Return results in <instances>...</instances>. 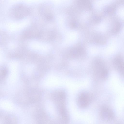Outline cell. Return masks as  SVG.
<instances>
[{"mask_svg":"<svg viewBox=\"0 0 124 124\" xmlns=\"http://www.w3.org/2000/svg\"><path fill=\"white\" fill-rule=\"evenodd\" d=\"M93 69L96 77L101 80L106 78L108 74V71L104 63L101 60H97L94 62Z\"/></svg>","mask_w":124,"mask_h":124,"instance_id":"1","label":"cell"},{"mask_svg":"<svg viewBox=\"0 0 124 124\" xmlns=\"http://www.w3.org/2000/svg\"><path fill=\"white\" fill-rule=\"evenodd\" d=\"M90 97L89 94L86 92L81 93L78 96V106L82 108L87 107L90 102Z\"/></svg>","mask_w":124,"mask_h":124,"instance_id":"2","label":"cell"},{"mask_svg":"<svg viewBox=\"0 0 124 124\" xmlns=\"http://www.w3.org/2000/svg\"><path fill=\"white\" fill-rule=\"evenodd\" d=\"M100 114L102 119L106 121L112 120L114 117V114L112 110L107 107L102 108L101 109Z\"/></svg>","mask_w":124,"mask_h":124,"instance_id":"3","label":"cell"},{"mask_svg":"<svg viewBox=\"0 0 124 124\" xmlns=\"http://www.w3.org/2000/svg\"><path fill=\"white\" fill-rule=\"evenodd\" d=\"M114 65L116 69L122 75H124V61L122 58L118 56L115 58L114 61Z\"/></svg>","mask_w":124,"mask_h":124,"instance_id":"4","label":"cell"},{"mask_svg":"<svg viewBox=\"0 0 124 124\" xmlns=\"http://www.w3.org/2000/svg\"><path fill=\"white\" fill-rule=\"evenodd\" d=\"M83 52V48L79 47L73 49L71 51V54L73 57H78L82 55Z\"/></svg>","mask_w":124,"mask_h":124,"instance_id":"5","label":"cell"}]
</instances>
